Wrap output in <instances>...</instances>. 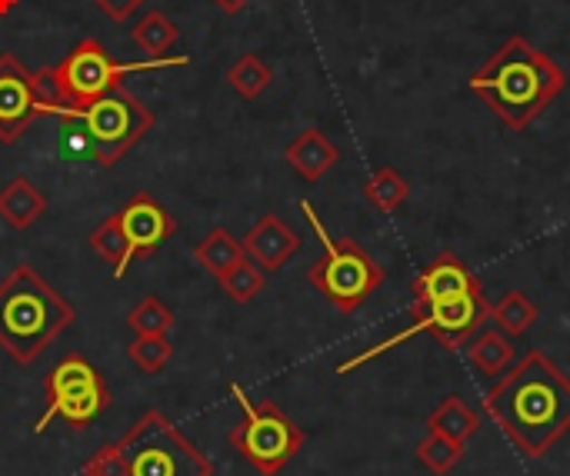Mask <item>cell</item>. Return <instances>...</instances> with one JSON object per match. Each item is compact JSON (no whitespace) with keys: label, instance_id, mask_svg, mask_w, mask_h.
<instances>
[{"label":"cell","instance_id":"28","mask_svg":"<svg viewBox=\"0 0 570 476\" xmlns=\"http://www.w3.org/2000/svg\"><path fill=\"white\" fill-rule=\"evenodd\" d=\"M127 357L137 370L144 374H160L170 357H174V344L167 337H134L127 347Z\"/></svg>","mask_w":570,"mask_h":476},{"label":"cell","instance_id":"10","mask_svg":"<svg viewBox=\"0 0 570 476\" xmlns=\"http://www.w3.org/2000/svg\"><path fill=\"white\" fill-rule=\"evenodd\" d=\"M114 404L100 370L80 357V354H67L50 374H47V410L37 417L33 434H43L50 427L53 417H60L67 427L83 430L90 427L100 414H107Z\"/></svg>","mask_w":570,"mask_h":476},{"label":"cell","instance_id":"12","mask_svg":"<svg viewBox=\"0 0 570 476\" xmlns=\"http://www.w3.org/2000/svg\"><path fill=\"white\" fill-rule=\"evenodd\" d=\"M411 297H414V304H434V300H454V297H484V287L458 254L444 250L438 260H431L414 277Z\"/></svg>","mask_w":570,"mask_h":476},{"label":"cell","instance_id":"32","mask_svg":"<svg viewBox=\"0 0 570 476\" xmlns=\"http://www.w3.org/2000/svg\"><path fill=\"white\" fill-rule=\"evenodd\" d=\"M17 3H20V0H0V17H7Z\"/></svg>","mask_w":570,"mask_h":476},{"label":"cell","instance_id":"3","mask_svg":"<svg viewBox=\"0 0 570 476\" xmlns=\"http://www.w3.org/2000/svg\"><path fill=\"white\" fill-rule=\"evenodd\" d=\"M70 324L73 307L30 264L0 280V347L17 364H33Z\"/></svg>","mask_w":570,"mask_h":476},{"label":"cell","instance_id":"23","mask_svg":"<svg viewBox=\"0 0 570 476\" xmlns=\"http://www.w3.org/2000/svg\"><path fill=\"white\" fill-rule=\"evenodd\" d=\"M407 194H411V184L401 177V170H394V167H377L371 177H367V184H364V197L381 210V214H394V210H401V204L407 200Z\"/></svg>","mask_w":570,"mask_h":476},{"label":"cell","instance_id":"8","mask_svg":"<svg viewBox=\"0 0 570 476\" xmlns=\"http://www.w3.org/2000/svg\"><path fill=\"white\" fill-rule=\"evenodd\" d=\"M484 320H491V304H488V297H454V300L414 304L411 324H407L404 330H397L394 337L374 344L371 350H364V354L344 360V364L337 367V374L347 377V374H354L357 367H364V364L384 357L387 350H394V347H401V344H407L411 337H421V334L434 337V340H438L441 347H448V350H458L464 340H471V337L484 327Z\"/></svg>","mask_w":570,"mask_h":476},{"label":"cell","instance_id":"20","mask_svg":"<svg viewBox=\"0 0 570 476\" xmlns=\"http://www.w3.org/2000/svg\"><path fill=\"white\" fill-rule=\"evenodd\" d=\"M87 240H90L94 254H97L104 264H110V267H114V277L120 280V277L127 274L130 260H134L130 240H127V234H124V227H120V214H110L107 220H100V224L90 230Z\"/></svg>","mask_w":570,"mask_h":476},{"label":"cell","instance_id":"27","mask_svg":"<svg viewBox=\"0 0 570 476\" xmlns=\"http://www.w3.org/2000/svg\"><path fill=\"white\" fill-rule=\"evenodd\" d=\"M127 327L134 330V337H167L174 327V310L167 304H160L157 297H144L127 314Z\"/></svg>","mask_w":570,"mask_h":476},{"label":"cell","instance_id":"31","mask_svg":"<svg viewBox=\"0 0 570 476\" xmlns=\"http://www.w3.org/2000/svg\"><path fill=\"white\" fill-rule=\"evenodd\" d=\"M210 3H217V7H220L224 13H240V10H244V7H247L250 0H210Z\"/></svg>","mask_w":570,"mask_h":476},{"label":"cell","instance_id":"1","mask_svg":"<svg viewBox=\"0 0 570 476\" xmlns=\"http://www.w3.org/2000/svg\"><path fill=\"white\" fill-rule=\"evenodd\" d=\"M484 414L524 457L538 460L570 430L568 374L548 354L531 350L484 394Z\"/></svg>","mask_w":570,"mask_h":476},{"label":"cell","instance_id":"19","mask_svg":"<svg viewBox=\"0 0 570 476\" xmlns=\"http://www.w3.org/2000/svg\"><path fill=\"white\" fill-rule=\"evenodd\" d=\"M247 254H244V244L230 234V230H224V227H214L197 247H194V260L214 277V280H220L234 264H240Z\"/></svg>","mask_w":570,"mask_h":476},{"label":"cell","instance_id":"5","mask_svg":"<svg viewBox=\"0 0 570 476\" xmlns=\"http://www.w3.org/2000/svg\"><path fill=\"white\" fill-rule=\"evenodd\" d=\"M124 476H214V464L190 444L170 417L147 410L120 440Z\"/></svg>","mask_w":570,"mask_h":476},{"label":"cell","instance_id":"4","mask_svg":"<svg viewBox=\"0 0 570 476\" xmlns=\"http://www.w3.org/2000/svg\"><path fill=\"white\" fill-rule=\"evenodd\" d=\"M301 214L307 217V224L314 227L324 257L311 264L307 280L311 287L334 304L341 314H354L367 304V297L384 284V267L351 237H331L327 227L321 224L317 210L311 200H301Z\"/></svg>","mask_w":570,"mask_h":476},{"label":"cell","instance_id":"25","mask_svg":"<svg viewBox=\"0 0 570 476\" xmlns=\"http://www.w3.org/2000/svg\"><path fill=\"white\" fill-rule=\"evenodd\" d=\"M464 450H468V447H461V444H454V440H448V437L428 430V437L417 444V464H421L424 470H431L434 476H448L458 464H461Z\"/></svg>","mask_w":570,"mask_h":476},{"label":"cell","instance_id":"9","mask_svg":"<svg viewBox=\"0 0 570 476\" xmlns=\"http://www.w3.org/2000/svg\"><path fill=\"white\" fill-rule=\"evenodd\" d=\"M63 117L80 123V130L87 133V143L94 150V160L100 167L120 163V157L130 147H137L144 140V133H150V127H154V110L140 97H134L127 87H117L107 97H100L80 110H67Z\"/></svg>","mask_w":570,"mask_h":476},{"label":"cell","instance_id":"2","mask_svg":"<svg viewBox=\"0 0 570 476\" xmlns=\"http://www.w3.org/2000/svg\"><path fill=\"white\" fill-rule=\"evenodd\" d=\"M468 87L511 130H528L564 93L568 73L528 37H508Z\"/></svg>","mask_w":570,"mask_h":476},{"label":"cell","instance_id":"7","mask_svg":"<svg viewBox=\"0 0 570 476\" xmlns=\"http://www.w3.org/2000/svg\"><path fill=\"white\" fill-rule=\"evenodd\" d=\"M184 63H190V60L187 57H150L147 63H117L100 40L87 37L57 67H50L60 103H63L60 117L67 110H80V107L107 97L110 90L124 87L127 73L154 70V67H184Z\"/></svg>","mask_w":570,"mask_h":476},{"label":"cell","instance_id":"24","mask_svg":"<svg viewBox=\"0 0 570 476\" xmlns=\"http://www.w3.org/2000/svg\"><path fill=\"white\" fill-rule=\"evenodd\" d=\"M271 80H274V70H271L257 53H244V57L234 60L230 70H227L230 90H234L237 97H244V100H257V97L271 87Z\"/></svg>","mask_w":570,"mask_h":476},{"label":"cell","instance_id":"26","mask_svg":"<svg viewBox=\"0 0 570 476\" xmlns=\"http://www.w3.org/2000/svg\"><path fill=\"white\" fill-rule=\"evenodd\" d=\"M264 270L250 260V257H244L240 264H234L217 284H220V290L234 300V304H250V300H257V294L264 290Z\"/></svg>","mask_w":570,"mask_h":476},{"label":"cell","instance_id":"16","mask_svg":"<svg viewBox=\"0 0 570 476\" xmlns=\"http://www.w3.org/2000/svg\"><path fill=\"white\" fill-rule=\"evenodd\" d=\"M47 210V197L40 194V187L27 177H13L7 187H0V217L13 227V230H27L33 227Z\"/></svg>","mask_w":570,"mask_h":476},{"label":"cell","instance_id":"18","mask_svg":"<svg viewBox=\"0 0 570 476\" xmlns=\"http://www.w3.org/2000/svg\"><path fill=\"white\" fill-rule=\"evenodd\" d=\"M428 430H434V434H441V437L468 447V440H474L478 430H481V414L474 407H468V400H461L458 394H451L428 417Z\"/></svg>","mask_w":570,"mask_h":476},{"label":"cell","instance_id":"30","mask_svg":"<svg viewBox=\"0 0 570 476\" xmlns=\"http://www.w3.org/2000/svg\"><path fill=\"white\" fill-rule=\"evenodd\" d=\"M100 13H107L110 20H127L144 0H94Z\"/></svg>","mask_w":570,"mask_h":476},{"label":"cell","instance_id":"15","mask_svg":"<svg viewBox=\"0 0 570 476\" xmlns=\"http://www.w3.org/2000/svg\"><path fill=\"white\" fill-rule=\"evenodd\" d=\"M284 160L291 163V170H294L301 180L317 184L327 170L337 167L341 150L327 140V133H321L317 127H307V130H301V133L287 143Z\"/></svg>","mask_w":570,"mask_h":476},{"label":"cell","instance_id":"6","mask_svg":"<svg viewBox=\"0 0 570 476\" xmlns=\"http://www.w3.org/2000/svg\"><path fill=\"white\" fill-rule=\"evenodd\" d=\"M234 404L240 407V424L230 430V447L264 476H277L301 450H304V430L274 404L261 400L254 404L237 384L227 387Z\"/></svg>","mask_w":570,"mask_h":476},{"label":"cell","instance_id":"22","mask_svg":"<svg viewBox=\"0 0 570 476\" xmlns=\"http://www.w3.org/2000/svg\"><path fill=\"white\" fill-rule=\"evenodd\" d=\"M130 40L147 50L150 57H164L174 43H177V23L160 13V10H147L134 27H130Z\"/></svg>","mask_w":570,"mask_h":476},{"label":"cell","instance_id":"29","mask_svg":"<svg viewBox=\"0 0 570 476\" xmlns=\"http://www.w3.org/2000/svg\"><path fill=\"white\" fill-rule=\"evenodd\" d=\"M80 474L83 476H124V457H120V450H117V444H107V447H100L83 467H80Z\"/></svg>","mask_w":570,"mask_h":476},{"label":"cell","instance_id":"17","mask_svg":"<svg viewBox=\"0 0 570 476\" xmlns=\"http://www.w3.org/2000/svg\"><path fill=\"white\" fill-rule=\"evenodd\" d=\"M468 360L484 374V377H504L511 370V364L518 360V347L514 337H508L504 330H481L471 344H468Z\"/></svg>","mask_w":570,"mask_h":476},{"label":"cell","instance_id":"11","mask_svg":"<svg viewBox=\"0 0 570 476\" xmlns=\"http://www.w3.org/2000/svg\"><path fill=\"white\" fill-rule=\"evenodd\" d=\"M40 117L33 73L13 57L0 53V143H17Z\"/></svg>","mask_w":570,"mask_h":476},{"label":"cell","instance_id":"13","mask_svg":"<svg viewBox=\"0 0 570 476\" xmlns=\"http://www.w3.org/2000/svg\"><path fill=\"white\" fill-rule=\"evenodd\" d=\"M120 227L130 240L134 257H150L164 240L174 237L177 224L174 217L150 197V194H137L124 210H120Z\"/></svg>","mask_w":570,"mask_h":476},{"label":"cell","instance_id":"21","mask_svg":"<svg viewBox=\"0 0 570 476\" xmlns=\"http://www.w3.org/2000/svg\"><path fill=\"white\" fill-rule=\"evenodd\" d=\"M491 320L508 337H524L538 324V307H534V300L528 294L508 290L498 304H491Z\"/></svg>","mask_w":570,"mask_h":476},{"label":"cell","instance_id":"14","mask_svg":"<svg viewBox=\"0 0 570 476\" xmlns=\"http://www.w3.org/2000/svg\"><path fill=\"white\" fill-rule=\"evenodd\" d=\"M240 244H244V254H247L264 274H274V270H281V267L301 250V234L291 230L277 214H264V217L247 230V237H244Z\"/></svg>","mask_w":570,"mask_h":476}]
</instances>
